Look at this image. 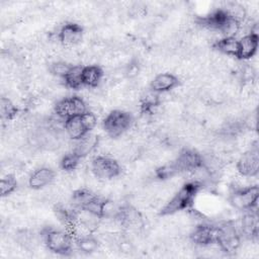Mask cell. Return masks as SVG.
Returning a JSON list of instances; mask_svg holds the SVG:
<instances>
[{
  "mask_svg": "<svg viewBox=\"0 0 259 259\" xmlns=\"http://www.w3.org/2000/svg\"><path fill=\"white\" fill-rule=\"evenodd\" d=\"M87 110L88 109L83 98L76 95L62 98L54 106L55 115L59 116L63 120L82 114Z\"/></svg>",
  "mask_w": 259,
  "mask_h": 259,
  "instance_id": "obj_8",
  "label": "cell"
},
{
  "mask_svg": "<svg viewBox=\"0 0 259 259\" xmlns=\"http://www.w3.org/2000/svg\"><path fill=\"white\" fill-rule=\"evenodd\" d=\"M239 174L246 178L256 177L259 172V150L257 143L246 152H244L238 159L236 164Z\"/></svg>",
  "mask_w": 259,
  "mask_h": 259,
  "instance_id": "obj_9",
  "label": "cell"
},
{
  "mask_svg": "<svg viewBox=\"0 0 259 259\" xmlns=\"http://www.w3.org/2000/svg\"><path fill=\"white\" fill-rule=\"evenodd\" d=\"M80 160L81 158L76 153L71 151L62 157L60 161V167L65 172H73L74 170L77 169Z\"/></svg>",
  "mask_w": 259,
  "mask_h": 259,
  "instance_id": "obj_26",
  "label": "cell"
},
{
  "mask_svg": "<svg viewBox=\"0 0 259 259\" xmlns=\"http://www.w3.org/2000/svg\"><path fill=\"white\" fill-rule=\"evenodd\" d=\"M211 47L221 54L237 58L238 39L236 37H221L214 40Z\"/></svg>",
  "mask_w": 259,
  "mask_h": 259,
  "instance_id": "obj_21",
  "label": "cell"
},
{
  "mask_svg": "<svg viewBox=\"0 0 259 259\" xmlns=\"http://www.w3.org/2000/svg\"><path fill=\"white\" fill-rule=\"evenodd\" d=\"M178 174H179V171L176 168V166H175L173 161H171L169 163H166V164H164L162 166H159L155 170V176L158 179L162 180V181L171 179V178H173L174 176H176Z\"/></svg>",
  "mask_w": 259,
  "mask_h": 259,
  "instance_id": "obj_27",
  "label": "cell"
},
{
  "mask_svg": "<svg viewBox=\"0 0 259 259\" xmlns=\"http://www.w3.org/2000/svg\"><path fill=\"white\" fill-rule=\"evenodd\" d=\"M97 194H94L91 190L87 188H79L73 191L70 204L77 210H84L92 202Z\"/></svg>",
  "mask_w": 259,
  "mask_h": 259,
  "instance_id": "obj_19",
  "label": "cell"
},
{
  "mask_svg": "<svg viewBox=\"0 0 259 259\" xmlns=\"http://www.w3.org/2000/svg\"><path fill=\"white\" fill-rule=\"evenodd\" d=\"M218 236V226L207 222L196 224L189 234L191 243L198 247H208L215 244Z\"/></svg>",
  "mask_w": 259,
  "mask_h": 259,
  "instance_id": "obj_10",
  "label": "cell"
},
{
  "mask_svg": "<svg viewBox=\"0 0 259 259\" xmlns=\"http://www.w3.org/2000/svg\"><path fill=\"white\" fill-rule=\"evenodd\" d=\"M202 186L195 181L184 183L175 194L162 206L159 214L162 217L172 215L182 210H188L194 203V199Z\"/></svg>",
  "mask_w": 259,
  "mask_h": 259,
  "instance_id": "obj_1",
  "label": "cell"
},
{
  "mask_svg": "<svg viewBox=\"0 0 259 259\" xmlns=\"http://www.w3.org/2000/svg\"><path fill=\"white\" fill-rule=\"evenodd\" d=\"M18 113L17 106L8 98L1 97L0 99V115L3 121L13 120Z\"/></svg>",
  "mask_w": 259,
  "mask_h": 259,
  "instance_id": "obj_23",
  "label": "cell"
},
{
  "mask_svg": "<svg viewBox=\"0 0 259 259\" xmlns=\"http://www.w3.org/2000/svg\"><path fill=\"white\" fill-rule=\"evenodd\" d=\"M217 226L218 236L215 244L218 245L220 251L227 255L234 254L241 245L242 236L239 229L231 221L224 222Z\"/></svg>",
  "mask_w": 259,
  "mask_h": 259,
  "instance_id": "obj_3",
  "label": "cell"
},
{
  "mask_svg": "<svg viewBox=\"0 0 259 259\" xmlns=\"http://www.w3.org/2000/svg\"><path fill=\"white\" fill-rule=\"evenodd\" d=\"M161 99L160 94L149 89L145 92L140 99V109L143 114L151 115L154 114L156 108L160 105Z\"/></svg>",
  "mask_w": 259,
  "mask_h": 259,
  "instance_id": "obj_20",
  "label": "cell"
},
{
  "mask_svg": "<svg viewBox=\"0 0 259 259\" xmlns=\"http://www.w3.org/2000/svg\"><path fill=\"white\" fill-rule=\"evenodd\" d=\"M98 143H99L98 137L90 132L86 134L84 137H82L81 139L75 141V147L73 148L72 151L82 159L88 156L90 153H92L93 150L97 148Z\"/></svg>",
  "mask_w": 259,
  "mask_h": 259,
  "instance_id": "obj_18",
  "label": "cell"
},
{
  "mask_svg": "<svg viewBox=\"0 0 259 259\" xmlns=\"http://www.w3.org/2000/svg\"><path fill=\"white\" fill-rule=\"evenodd\" d=\"M56 178V172L50 167H39L28 178V186L34 190H40L52 184Z\"/></svg>",
  "mask_w": 259,
  "mask_h": 259,
  "instance_id": "obj_15",
  "label": "cell"
},
{
  "mask_svg": "<svg viewBox=\"0 0 259 259\" xmlns=\"http://www.w3.org/2000/svg\"><path fill=\"white\" fill-rule=\"evenodd\" d=\"M97 123L96 115L87 110L82 114L70 117L65 120L64 128L66 135L73 141H77L86 134L92 132Z\"/></svg>",
  "mask_w": 259,
  "mask_h": 259,
  "instance_id": "obj_5",
  "label": "cell"
},
{
  "mask_svg": "<svg viewBox=\"0 0 259 259\" xmlns=\"http://www.w3.org/2000/svg\"><path fill=\"white\" fill-rule=\"evenodd\" d=\"M257 207L244 211L240 223V234L246 239L254 240L258 238L259 234V222Z\"/></svg>",
  "mask_w": 259,
  "mask_h": 259,
  "instance_id": "obj_14",
  "label": "cell"
},
{
  "mask_svg": "<svg viewBox=\"0 0 259 259\" xmlns=\"http://www.w3.org/2000/svg\"><path fill=\"white\" fill-rule=\"evenodd\" d=\"M104 76L102 68L98 65H86L82 69L83 86L89 88H96L101 83Z\"/></svg>",
  "mask_w": 259,
  "mask_h": 259,
  "instance_id": "obj_17",
  "label": "cell"
},
{
  "mask_svg": "<svg viewBox=\"0 0 259 259\" xmlns=\"http://www.w3.org/2000/svg\"><path fill=\"white\" fill-rule=\"evenodd\" d=\"M72 66H73L72 64H70L66 61H56V62H53L50 64L49 71L51 72L52 75L63 79L66 76V74L70 71Z\"/></svg>",
  "mask_w": 259,
  "mask_h": 259,
  "instance_id": "obj_29",
  "label": "cell"
},
{
  "mask_svg": "<svg viewBox=\"0 0 259 259\" xmlns=\"http://www.w3.org/2000/svg\"><path fill=\"white\" fill-rule=\"evenodd\" d=\"M82 65H73L70 71L63 78L64 84L67 88L72 90H79L83 87L82 82Z\"/></svg>",
  "mask_w": 259,
  "mask_h": 259,
  "instance_id": "obj_22",
  "label": "cell"
},
{
  "mask_svg": "<svg viewBox=\"0 0 259 259\" xmlns=\"http://www.w3.org/2000/svg\"><path fill=\"white\" fill-rule=\"evenodd\" d=\"M40 236L51 252L62 256H70L73 253V235L69 231L49 228L44 230Z\"/></svg>",
  "mask_w": 259,
  "mask_h": 259,
  "instance_id": "obj_2",
  "label": "cell"
},
{
  "mask_svg": "<svg viewBox=\"0 0 259 259\" xmlns=\"http://www.w3.org/2000/svg\"><path fill=\"white\" fill-rule=\"evenodd\" d=\"M179 85V79L172 73L165 72L157 74L150 83V89L159 94L166 93Z\"/></svg>",
  "mask_w": 259,
  "mask_h": 259,
  "instance_id": "obj_16",
  "label": "cell"
},
{
  "mask_svg": "<svg viewBox=\"0 0 259 259\" xmlns=\"http://www.w3.org/2000/svg\"><path fill=\"white\" fill-rule=\"evenodd\" d=\"M18 186L17 180L13 174H6L0 180V193L2 197H6L13 193Z\"/></svg>",
  "mask_w": 259,
  "mask_h": 259,
  "instance_id": "obj_25",
  "label": "cell"
},
{
  "mask_svg": "<svg viewBox=\"0 0 259 259\" xmlns=\"http://www.w3.org/2000/svg\"><path fill=\"white\" fill-rule=\"evenodd\" d=\"M91 171L93 175L100 180H110L119 176L121 167L115 159L100 155L92 160Z\"/></svg>",
  "mask_w": 259,
  "mask_h": 259,
  "instance_id": "obj_7",
  "label": "cell"
},
{
  "mask_svg": "<svg viewBox=\"0 0 259 259\" xmlns=\"http://www.w3.org/2000/svg\"><path fill=\"white\" fill-rule=\"evenodd\" d=\"M134 122V117L132 113L121 109L111 110L103 119L102 126L105 134L116 139L127 132Z\"/></svg>",
  "mask_w": 259,
  "mask_h": 259,
  "instance_id": "obj_4",
  "label": "cell"
},
{
  "mask_svg": "<svg viewBox=\"0 0 259 259\" xmlns=\"http://www.w3.org/2000/svg\"><path fill=\"white\" fill-rule=\"evenodd\" d=\"M84 28L77 22H66L58 32L59 41L65 47H74L82 41Z\"/></svg>",
  "mask_w": 259,
  "mask_h": 259,
  "instance_id": "obj_12",
  "label": "cell"
},
{
  "mask_svg": "<svg viewBox=\"0 0 259 259\" xmlns=\"http://www.w3.org/2000/svg\"><path fill=\"white\" fill-rule=\"evenodd\" d=\"M76 245L79 251H81L84 254H92L96 252L99 248L98 240L92 235H87V236L77 238Z\"/></svg>",
  "mask_w": 259,
  "mask_h": 259,
  "instance_id": "obj_24",
  "label": "cell"
},
{
  "mask_svg": "<svg viewBox=\"0 0 259 259\" xmlns=\"http://www.w3.org/2000/svg\"><path fill=\"white\" fill-rule=\"evenodd\" d=\"M259 198L258 185L235 187L229 197L230 203L238 210L246 211L256 208Z\"/></svg>",
  "mask_w": 259,
  "mask_h": 259,
  "instance_id": "obj_6",
  "label": "cell"
},
{
  "mask_svg": "<svg viewBox=\"0 0 259 259\" xmlns=\"http://www.w3.org/2000/svg\"><path fill=\"white\" fill-rule=\"evenodd\" d=\"M17 243L25 249H31L37 243L35 235L29 230H20L16 233Z\"/></svg>",
  "mask_w": 259,
  "mask_h": 259,
  "instance_id": "obj_28",
  "label": "cell"
},
{
  "mask_svg": "<svg viewBox=\"0 0 259 259\" xmlns=\"http://www.w3.org/2000/svg\"><path fill=\"white\" fill-rule=\"evenodd\" d=\"M259 45V35L256 31H250L238 39V54L237 59L241 61L250 60L253 58Z\"/></svg>",
  "mask_w": 259,
  "mask_h": 259,
  "instance_id": "obj_13",
  "label": "cell"
},
{
  "mask_svg": "<svg viewBox=\"0 0 259 259\" xmlns=\"http://www.w3.org/2000/svg\"><path fill=\"white\" fill-rule=\"evenodd\" d=\"M176 168L181 173H191L202 166V156L193 149H183L173 160Z\"/></svg>",
  "mask_w": 259,
  "mask_h": 259,
  "instance_id": "obj_11",
  "label": "cell"
}]
</instances>
